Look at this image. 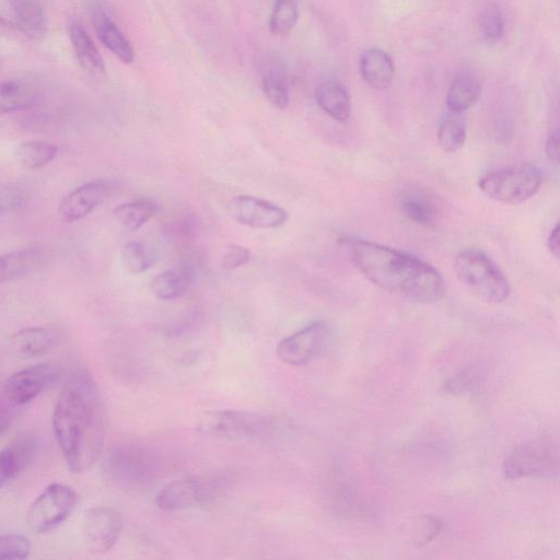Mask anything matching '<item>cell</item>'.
<instances>
[{"instance_id": "d4e9b609", "label": "cell", "mask_w": 560, "mask_h": 560, "mask_svg": "<svg viewBox=\"0 0 560 560\" xmlns=\"http://www.w3.org/2000/svg\"><path fill=\"white\" fill-rule=\"evenodd\" d=\"M480 95V81L470 73L460 74L448 91V108L454 114H462L473 107Z\"/></svg>"}, {"instance_id": "cb8c5ba5", "label": "cell", "mask_w": 560, "mask_h": 560, "mask_svg": "<svg viewBox=\"0 0 560 560\" xmlns=\"http://www.w3.org/2000/svg\"><path fill=\"white\" fill-rule=\"evenodd\" d=\"M194 283L192 267L181 265L158 275L150 288L153 294L161 300L179 299L189 293Z\"/></svg>"}, {"instance_id": "8d00e7d4", "label": "cell", "mask_w": 560, "mask_h": 560, "mask_svg": "<svg viewBox=\"0 0 560 560\" xmlns=\"http://www.w3.org/2000/svg\"><path fill=\"white\" fill-rule=\"evenodd\" d=\"M250 259L251 252L249 249L242 247V245L230 244L224 252L221 265H223L224 270L232 272L248 264Z\"/></svg>"}, {"instance_id": "f35d334b", "label": "cell", "mask_w": 560, "mask_h": 560, "mask_svg": "<svg viewBox=\"0 0 560 560\" xmlns=\"http://www.w3.org/2000/svg\"><path fill=\"white\" fill-rule=\"evenodd\" d=\"M22 408L8 402L3 395H0V438L7 434V431L14 425Z\"/></svg>"}, {"instance_id": "5bb4252c", "label": "cell", "mask_w": 560, "mask_h": 560, "mask_svg": "<svg viewBox=\"0 0 560 560\" xmlns=\"http://www.w3.org/2000/svg\"><path fill=\"white\" fill-rule=\"evenodd\" d=\"M113 182L96 180L79 186L62 198L58 216L65 223L73 224L86 218L113 193Z\"/></svg>"}, {"instance_id": "3957f363", "label": "cell", "mask_w": 560, "mask_h": 560, "mask_svg": "<svg viewBox=\"0 0 560 560\" xmlns=\"http://www.w3.org/2000/svg\"><path fill=\"white\" fill-rule=\"evenodd\" d=\"M196 430L212 438L272 443L283 436L285 426L280 419L270 415L243 411H212L197 420Z\"/></svg>"}, {"instance_id": "4dcf8cb0", "label": "cell", "mask_w": 560, "mask_h": 560, "mask_svg": "<svg viewBox=\"0 0 560 560\" xmlns=\"http://www.w3.org/2000/svg\"><path fill=\"white\" fill-rule=\"evenodd\" d=\"M299 17L298 0H276L270 18L271 33L286 37L296 28Z\"/></svg>"}, {"instance_id": "277c9868", "label": "cell", "mask_w": 560, "mask_h": 560, "mask_svg": "<svg viewBox=\"0 0 560 560\" xmlns=\"http://www.w3.org/2000/svg\"><path fill=\"white\" fill-rule=\"evenodd\" d=\"M460 282L488 305H500L510 296V284L498 265L478 249H466L455 258Z\"/></svg>"}, {"instance_id": "f546056e", "label": "cell", "mask_w": 560, "mask_h": 560, "mask_svg": "<svg viewBox=\"0 0 560 560\" xmlns=\"http://www.w3.org/2000/svg\"><path fill=\"white\" fill-rule=\"evenodd\" d=\"M460 114H450L438 127V144L447 154L458 153L466 142V125Z\"/></svg>"}, {"instance_id": "8fae6325", "label": "cell", "mask_w": 560, "mask_h": 560, "mask_svg": "<svg viewBox=\"0 0 560 560\" xmlns=\"http://www.w3.org/2000/svg\"><path fill=\"white\" fill-rule=\"evenodd\" d=\"M58 378L60 371L53 364L30 366L11 375L0 390V395L11 404L23 408L50 388Z\"/></svg>"}, {"instance_id": "836d02e7", "label": "cell", "mask_w": 560, "mask_h": 560, "mask_svg": "<svg viewBox=\"0 0 560 560\" xmlns=\"http://www.w3.org/2000/svg\"><path fill=\"white\" fill-rule=\"evenodd\" d=\"M32 551L31 541L20 534L0 535V560L25 559Z\"/></svg>"}, {"instance_id": "d6986e66", "label": "cell", "mask_w": 560, "mask_h": 560, "mask_svg": "<svg viewBox=\"0 0 560 560\" xmlns=\"http://www.w3.org/2000/svg\"><path fill=\"white\" fill-rule=\"evenodd\" d=\"M57 343L54 330L44 326H33L16 332L9 337V348L23 359L42 357L48 354Z\"/></svg>"}, {"instance_id": "484cf974", "label": "cell", "mask_w": 560, "mask_h": 560, "mask_svg": "<svg viewBox=\"0 0 560 560\" xmlns=\"http://www.w3.org/2000/svg\"><path fill=\"white\" fill-rule=\"evenodd\" d=\"M403 215L412 223L434 228L438 223V210L433 202L418 192H406L400 200Z\"/></svg>"}, {"instance_id": "5b68a950", "label": "cell", "mask_w": 560, "mask_h": 560, "mask_svg": "<svg viewBox=\"0 0 560 560\" xmlns=\"http://www.w3.org/2000/svg\"><path fill=\"white\" fill-rule=\"evenodd\" d=\"M159 460L149 450L121 446L110 450L102 461V474L116 487L137 489L153 484L159 474Z\"/></svg>"}, {"instance_id": "7a4b0ae2", "label": "cell", "mask_w": 560, "mask_h": 560, "mask_svg": "<svg viewBox=\"0 0 560 560\" xmlns=\"http://www.w3.org/2000/svg\"><path fill=\"white\" fill-rule=\"evenodd\" d=\"M347 245L359 273L388 293L419 303L445 297L441 274L416 256L365 240H350Z\"/></svg>"}, {"instance_id": "60d3db41", "label": "cell", "mask_w": 560, "mask_h": 560, "mask_svg": "<svg viewBox=\"0 0 560 560\" xmlns=\"http://www.w3.org/2000/svg\"><path fill=\"white\" fill-rule=\"evenodd\" d=\"M21 34L15 22L0 17V38L16 37Z\"/></svg>"}, {"instance_id": "4316f807", "label": "cell", "mask_w": 560, "mask_h": 560, "mask_svg": "<svg viewBox=\"0 0 560 560\" xmlns=\"http://www.w3.org/2000/svg\"><path fill=\"white\" fill-rule=\"evenodd\" d=\"M58 155V148L42 140H29L21 143L14 150V157L19 165L28 170H37L53 162Z\"/></svg>"}, {"instance_id": "9c48e42d", "label": "cell", "mask_w": 560, "mask_h": 560, "mask_svg": "<svg viewBox=\"0 0 560 560\" xmlns=\"http://www.w3.org/2000/svg\"><path fill=\"white\" fill-rule=\"evenodd\" d=\"M225 484L220 478H183L162 488L156 497V505L167 512L205 507L223 492Z\"/></svg>"}, {"instance_id": "e0dca14e", "label": "cell", "mask_w": 560, "mask_h": 560, "mask_svg": "<svg viewBox=\"0 0 560 560\" xmlns=\"http://www.w3.org/2000/svg\"><path fill=\"white\" fill-rule=\"evenodd\" d=\"M92 21L98 38L116 58L124 64L135 61V50L132 43L112 18L99 7L92 10Z\"/></svg>"}, {"instance_id": "d590c367", "label": "cell", "mask_w": 560, "mask_h": 560, "mask_svg": "<svg viewBox=\"0 0 560 560\" xmlns=\"http://www.w3.org/2000/svg\"><path fill=\"white\" fill-rule=\"evenodd\" d=\"M443 524L439 518L433 516H425L420 519L414 534V542L416 545L423 546L433 542L441 533Z\"/></svg>"}, {"instance_id": "9a60e30c", "label": "cell", "mask_w": 560, "mask_h": 560, "mask_svg": "<svg viewBox=\"0 0 560 560\" xmlns=\"http://www.w3.org/2000/svg\"><path fill=\"white\" fill-rule=\"evenodd\" d=\"M44 96L37 80L13 79L0 83V116L37 107Z\"/></svg>"}, {"instance_id": "83f0119b", "label": "cell", "mask_w": 560, "mask_h": 560, "mask_svg": "<svg viewBox=\"0 0 560 560\" xmlns=\"http://www.w3.org/2000/svg\"><path fill=\"white\" fill-rule=\"evenodd\" d=\"M157 206L150 200H139L122 204L114 209V217L126 230L143 228L155 216Z\"/></svg>"}, {"instance_id": "b9f144b4", "label": "cell", "mask_w": 560, "mask_h": 560, "mask_svg": "<svg viewBox=\"0 0 560 560\" xmlns=\"http://www.w3.org/2000/svg\"><path fill=\"white\" fill-rule=\"evenodd\" d=\"M548 250L555 256L556 259L559 258L560 252V229L559 225L557 224L555 228L551 231L550 237H548L547 241Z\"/></svg>"}, {"instance_id": "2e32d148", "label": "cell", "mask_w": 560, "mask_h": 560, "mask_svg": "<svg viewBox=\"0 0 560 560\" xmlns=\"http://www.w3.org/2000/svg\"><path fill=\"white\" fill-rule=\"evenodd\" d=\"M45 256V250L39 244L0 255V285L25 278L39 270Z\"/></svg>"}, {"instance_id": "ac0fdd59", "label": "cell", "mask_w": 560, "mask_h": 560, "mask_svg": "<svg viewBox=\"0 0 560 560\" xmlns=\"http://www.w3.org/2000/svg\"><path fill=\"white\" fill-rule=\"evenodd\" d=\"M38 447L37 439L23 435L0 450V480L7 484L25 471L34 460Z\"/></svg>"}, {"instance_id": "d6a6232c", "label": "cell", "mask_w": 560, "mask_h": 560, "mask_svg": "<svg viewBox=\"0 0 560 560\" xmlns=\"http://www.w3.org/2000/svg\"><path fill=\"white\" fill-rule=\"evenodd\" d=\"M28 202L29 193L22 186L0 182V215L25 208Z\"/></svg>"}, {"instance_id": "30bf717a", "label": "cell", "mask_w": 560, "mask_h": 560, "mask_svg": "<svg viewBox=\"0 0 560 560\" xmlns=\"http://www.w3.org/2000/svg\"><path fill=\"white\" fill-rule=\"evenodd\" d=\"M331 329L324 321H315L280 342L277 357L289 366H303L317 357L330 340Z\"/></svg>"}, {"instance_id": "52a82bcc", "label": "cell", "mask_w": 560, "mask_h": 560, "mask_svg": "<svg viewBox=\"0 0 560 560\" xmlns=\"http://www.w3.org/2000/svg\"><path fill=\"white\" fill-rule=\"evenodd\" d=\"M508 480L525 477L553 478L559 472V451L557 441L539 438L513 450L503 464Z\"/></svg>"}, {"instance_id": "44dd1931", "label": "cell", "mask_w": 560, "mask_h": 560, "mask_svg": "<svg viewBox=\"0 0 560 560\" xmlns=\"http://www.w3.org/2000/svg\"><path fill=\"white\" fill-rule=\"evenodd\" d=\"M321 110L337 123L345 124L352 115V101L347 89L336 80H325L315 89Z\"/></svg>"}, {"instance_id": "603a6c76", "label": "cell", "mask_w": 560, "mask_h": 560, "mask_svg": "<svg viewBox=\"0 0 560 560\" xmlns=\"http://www.w3.org/2000/svg\"><path fill=\"white\" fill-rule=\"evenodd\" d=\"M360 73L366 83L375 89L389 88L395 68L391 56L381 49L367 50L360 58Z\"/></svg>"}, {"instance_id": "f1b7e54d", "label": "cell", "mask_w": 560, "mask_h": 560, "mask_svg": "<svg viewBox=\"0 0 560 560\" xmlns=\"http://www.w3.org/2000/svg\"><path fill=\"white\" fill-rule=\"evenodd\" d=\"M157 261V252L153 245L144 241H132L124 245L122 262L126 271L139 275L150 270Z\"/></svg>"}, {"instance_id": "6da1fadb", "label": "cell", "mask_w": 560, "mask_h": 560, "mask_svg": "<svg viewBox=\"0 0 560 560\" xmlns=\"http://www.w3.org/2000/svg\"><path fill=\"white\" fill-rule=\"evenodd\" d=\"M53 430L70 471L83 474L104 445V407L97 383L85 369L67 380L54 407Z\"/></svg>"}, {"instance_id": "74e56055", "label": "cell", "mask_w": 560, "mask_h": 560, "mask_svg": "<svg viewBox=\"0 0 560 560\" xmlns=\"http://www.w3.org/2000/svg\"><path fill=\"white\" fill-rule=\"evenodd\" d=\"M475 380V372L471 368H465L457 373L454 376L450 377L443 388L447 393L451 394H462L468 391Z\"/></svg>"}, {"instance_id": "ffe728a7", "label": "cell", "mask_w": 560, "mask_h": 560, "mask_svg": "<svg viewBox=\"0 0 560 560\" xmlns=\"http://www.w3.org/2000/svg\"><path fill=\"white\" fill-rule=\"evenodd\" d=\"M15 25L25 37H43L48 29V15L43 0H7Z\"/></svg>"}, {"instance_id": "e575fe53", "label": "cell", "mask_w": 560, "mask_h": 560, "mask_svg": "<svg viewBox=\"0 0 560 560\" xmlns=\"http://www.w3.org/2000/svg\"><path fill=\"white\" fill-rule=\"evenodd\" d=\"M480 27L484 37L489 41H496L505 33L504 16L497 4H488L482 11Z\"/></svg>"}, {"instance_id": "ba28073f", "label": "cell", "mask_w": 560, "mask_h": 560, "mask_svg": "<svg viewBox=\"0 0 560 560\" xmlns=\"http://www.w3.org/2000/svg\"><path fill=\"white\" fill-rule=\"evenodd\" d=\"M79 503L75 489L63 484H52L33 501L28 511L31 531L46 534L63 524Z\"/></svg>"}, {"instance_id": "7bdbcfd3", "label": "cell", "mask_w": 560, "mask_h": 560, "mask_svg": "<svg viewBox=\"0 0 560 560\" xmlns=\"http://www.w3.org/2000/svg\"><path fill=\"white\" fill-rule=\"evenodd\" d=\"M5 486V484L3 483L2 480H0V489H2Z\"/></svg>"}, {"instance_id": "1f68e13d", "label": "cell", "mask_w": 560, "mask_h": 560, "mask_svg": "<svg viewBox=\"0 0 560 560\" xmlns=\"http://www.w3.org/2000/svg\"><path fill=\"white\" fill-rule=\"evenodd\" d=\"M262 87L268 101L279 110H285L290 102L288 79L278 67L265 70Z\"/></svg>"}, {"instance_id": "ab89813d", "label": "cell", "mask_w": 560, "mask_h": 560, "mask_svg": "<svg viewBox=\"0 0 560 560\" xmlns=\"http://www.w3.org/2000/svg\"><path fill=\"white\" fill-rule=\"evenodd\" d=\"M546 156L554 165H558L559 161V132L556 128L548 135L545 144Z\"/></svg>"}, {"instance_id": "8992f818", "label": "cell", "mask_w": 560, "mask_h": 560, "mask_svg": "<svg viewBox=\"0 0 560 560\" xmlns=\"http://www.w3.org/2000/svg\"><path fill=\"white\" fill-rule=\"evenodd\" d=\"M543 174L539 167L524 163L490 171L482 175L478 188L494 202L505 205L523 204L539 192Z\"/></svg>"}, {"instance_id": "7c38bea8", "label": "cell", "mask_w": 560, "mask_h": 560, "mask_svg": "<svg viewBox=\"0 0 560 560\" xmlns=\"http://www.w3.org/2000/svg\"><path fill=\"white\" fill-rule=\"evenodd\" d=\"M228 214L242 226L271 230L283 227L289 214L286 209L263 198L241 195L228 203Z\"/></svg>"}, {"instance_id": "4fadbf2b", "label": "cell", "mask_w": 560, "mask_h": 560, "mask_svg": "<svg viewBox=\"0 0 560 560\" xmlns=\"http://www.w3.org/2000/svg\"><path fill=\"white\" fill-rule=\"evenodd\" d=\"M123 530V518L119 511L109 507H95L86 512L83 536L88 550L104 554L112 550Z\"/></svg>"}, {"instance_id": "7402d4cb", "label": "cell", "mask_w": 560, "mask_h": 560, "mask_svg": "<svg viewBox=\"0 0 560 560\" xmlns=\"http://www.w3.org/2000/svg\"><path fill=\"white\" fill-rule=\"evenodd\" d=\"M69 39L72 42L77 61L85 72L93 77H102L107 67L97 45L92 41L86 29L78 22L69 27Z\"/></svg>"}]
</instances>
